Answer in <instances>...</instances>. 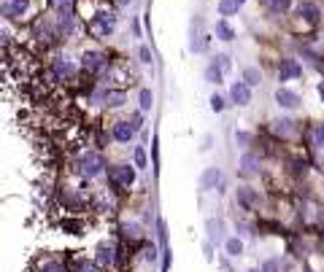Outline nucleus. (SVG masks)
<instances>
[{
    "instance_id": "f257e3e1",
    "label": "nucleus",
    "mask_w": 324,
    "mask_h": 272,
    "mask_svg": "<svg viewBox=\"0 0 324 272\" xmlns=\"http://www.w3.org/2000/svg\"><path fill=\"white\" fill-rule=\"evenodd\" d=\"M113 27H117V14L113 11H98L87 19V30L95 38H108L113 33Z\"/></svg>"
},
{
    "instance_id": "f03ea898",
    "label": "nucleus",
    "mask_w": 324,
    "mask_h": 272,
    "mask_svg": "<svg viewBox=\"0 0 324 272\" xmlns=\"http://www.w3.org/2000/svg\"><path fill=\"white\" fill-rule=\"evenodd\" d=\"M103 170H106V162H103V156L95 154V151H87L79 156V173L84 178H98Z\"/></svg>"
},
{
    "instance_id": "7ed1b4c3",
    "label": "nucleus",
    "mask_w": 324,
    "mask_h": 272,
    "mask_svg": "<svg viewBox=\"0 0 324 272\" xmlns=\"http://www.w3.org/2000/svg\"><path fill=\"white\" fill-rule=\"evenodd\" d=\"M81 68L92 76H100V73H106L111 68V59L103 54V51H84L81 54Z\"/></svg>"
},
{
    "instance_id": "20e7f679",
    "label": "nucleus",
    "mask_w": 324,
    "mask_h": 272,
    "mask_svg": "<svg viewBox=\"0 0 324 272\" xmlns=\"http://www.w3.org/2000/svg\"><path fill=\"white\" fill-rule=\"evenodd\" d=\"M108 181H111V186H117V189H130L135 183V170L130 164H113L108 170Z\"/></svg>"
},
{
    "instance_id": "39448f33",
    "label": "nucleus",
    "mask_w": 324,
    "mask_h": 272,
    "mask_svg": "<svg viewBox=\"0 0 324 272\" xmlns=\"http://www.w3.org/2000/svg\"><path fill=\"white\" fill-rule=\"evenodd\" d=\"M51 73H54L57 81H70L76 76V62H73L68 54H57L51 59Z\"/></svg>"
},
{
    "instance_id": "423d86ee",
    "label": "nucleus",
    "mask_w": 324,
    "mask_h": 272,
    "mask_svg": "<svg viewBox=\"0 0 324 272\" xmlns=\"http://www.w3.org/2000/svg\"><path fill=\"white\" fill-rule=\"evenodd\" d=\"M30 11V0H0V14L8 19H22Z\"/></svg>"
},
{
    "instance_id": "0eeeda50",
    "label": "nucleus",
    "mask_w": 324,
    "mask_h": 272,
    "mask_svg": "<svg viewBox=\"0 0 324 272\" xmlns=\"http://www.w3.org/2000/svg\"><path fill=\"white\" fill-rule=\"evenodd\" d=\"M230 97H233L235 106H249V102H252V87H249L246 81H235L233 87H230Z\"/></svg>"
},
{
    "instance_id": "6e6552de",
    "label": "nucleus",
    "mask_w": 324,
    "mask_h": 272,
    "mask_svg": "<svg viewBox=\"0 0 324 272\" xmlns=\"http://www.w3.org/2000/svg\"><path fill=\"white\" fill-rule=\"evenodd\" d=\"M111 138L117 140V143H130V140L135 138L132 124H130V121H113V127H111Z\"/></svg>"
},
{
    "instance_id": "1a4fd4ad",
    "label": "nucleus",
    "mask_w": 324,
    "mask_h": 272,
    "mask_svg": "<svg viewBox=\"0 0 324 272\" xmlns=\"http://www.w3.org/2000/svg\"><path fill=\"white\" fill-rule=\"evenodd\" d=\"M60 16V22H57V30H60V35H65V38H73L76 35V16H73V11H65V14H57Z\"/></svg>"
},
{
    "instance_id": "9d476101",
    "label": "nucleus",
    "mask_w": 324,
    "mask_h": 272,
    "mask_svg": "<svg viewBox=\"0 0 324 272\" xmlns=\"http://www.w3.org/2000/svg\"><path fill=\"white\" fill-rule=\"evenodd\" d=\"M281 81H289V78H300L302 76V68H300V62L297 59H281Z\"/></svg>"
},
{
    "instance_id": "9b49d317",
    "label": "nucleus",
    "mask_w": 324,
    "mask_h": 272,
    "mask_svg": "<svg viewBox=\"0 0 324 272\" xmlns=\"http://www.w3.org/2000/svg\"><path fill=\"white\" fill-rule=\"evenodd\" d=\"M276 102L281 108H297L300 106V97L295 95V92H289V89H278L276 92Z\"/></svg>"
},
{
    "instance_id": "f8f14e48",
    "label": "nucleus",
    "mask_w": 324,
    "mask_h": 272,
    "mask_svg": "<svg viewBox=\"0 0 324 272\" xmlns=\"http://www.w3.org/2000/svg\"><path fill=\"white\" fill-rule=\"evenodd\" d=\"M117 261V248L113 245H100L98 248V267H111Z\"/></svg>"
},
{
    "instance_id": "ddd939ff",
    "label": "nucleus",
    "mask_w": 324,
    "mask_h": 272,
    "mask_svg": "<svg viewBox=\"0 0 324 272\" xmlns=\"http://www.w3.org/2000/svg\"><path fill=\"white\" fill-rule=\"evenodd\" d=\"M270 130H273L278 138H289V135H295V121H289V119H276L273 124H270Z\"/></svg>"
},
{
    "instance_id": "4468645a",
    "label": "nucleus",
    "mask_w": 324,
    "mask_h": 272,
    "mask_svg": "<svg viewBox=\"0 0 324 272\" xmlns=\"http://www.w3.org/2000/svg\"><path fill=\"white\" fill-rule=\"evenodd\" d=\"M103 102H106L108 108H122L124 106V92H119V89H108V92H103V97H100Z\"/></svg>"
},
{
    "instance_id": "2eb2a0df",
    "label": "nucleus",
    "mask_w": 324,
    "mask_h": 272,
    "mask_svg": "<svg viewBox=\"0 0 324 272\" xmlns=\"http://www.w3.org/2000/svg\"><path fill=\"white\" fill-rule=\"evenodd\" d=\"M240 175H257V156L254 154L240 156Z\"/></svg>"
},
{
    "instance_id": "dca6fc26",
    "label": "nucleus",
    "mask_w": 324,
    "mask_h": 272,
    "mask_svg": "<svg viewBox=\"0 0 324 272\" xmlns=\"http://www.w3.org/2000/svg\"><path fill=\"white\" fill-rule=\"evenodd\" d=\"M219 178H222V173H219L216 167H208V170L203 173V178H200V186L203 189H211V186L219 183Z\"/></svg>"
},
{
    "instance_id": "f3484780",
    "label": "nucleus",
    "mask_w": 324,
    "mask_h": 272,
    "mask_svg": "<svg viewBox=\"0 0 324 272\" xmlns=\"http://www.w3.org/2000/svg\"><path fill=\"white\" fill-rule=\"evenodd\" d=\"M238 202L243 205V207H252V205H257L259 202V197H257V192H252V189H238Z\"/></svg>"
},
{
    "instance_id": "a211bd4d",
    "label": "nucleus",
    "mask_w": 324,
    "mask_h": 272,
    "mask_svg": "<svg viewBox=\"0 0 324 272\" xmlns=\"http://www.w3.org/2000/svg\"><path fill=\"white\" fill-rule=\"evenodd\" d=\"M297 14L306 19V22H316V19H319V8L313 6V3H302V6L297 8Z\"/></svg>"
},
{
    "instance_id": "6ab92c4d",
    "label": "nucleus",
    "mask_w": 324,
    "mask_h": 272,
    "mask_svg": "<svg viewBox=\"0 0 324 272\" xmlns=\"http://www.w3.org/2000/svg\"><path fill=\"white\" fill-rule=\"evenodd\" d=\"M240 3H243V0H219V14H222V16H233L240 8Z\"/></svg>"
},
{
    "instance_id": "aec40b11",
    "label": "nucleus",
    "mask_w": 324,
    "mask_h": 272,
    "mask_svg": "<svg viewBox=\"0 0 324 272\" xmlns=\"http://www.w3.org/2000/svg\"><path fill=\"white\" fill-rule=\"evenodd\" d=\"M205 81H211V83H222V65H219L216 59L205 68Z\"/></svg>"
},
{
    "instance_id": "412c9836",
    "label": "nucleus",
    "mask_w": 324,
    "mask_h": 272,
    "mask_svg": "<svg viewBox=\"0 0 324 272\" xmlns=\"http://www.w3.org/2000/svg\"><path fill=\"white\" fill-rule=\"evenodd\" d=\"M122 237L124 240H141V226L138 224H122Z\"/></svg>"
},
{
    "instance_id": "4be33fe9",
    "label": "nucleus",
    "mask_w": 324,
    "mask_h": 272,
    "mask_svg": "<svg viewBox=\"0 0 324 272\" xmlns=\"http://www.w3.org/2000/svg\"><path fill=\"white\" fill-rule=\"evenodd\" d=\"M49 6L54 8L57 14H65V11H73V6H76V0H49Z\"/></svg>"
},
{
    "instance_id": "5701e85b",
    "label": "nucleus",
    "mask_w": 324,
    "mask_h": 272,
    "mask_svg": "<svg viewBox=\"0 0 324 272\" xmlns=\"http://www.w3.org/2000/svg\"><path fill=\"white\" fill-rule=\"evenodd\" d=\"M243 81L249 83V87H257V83L262 81V73H259L257 68H246L243 70Z\"/></svg>"
},
{
    "instance_id": "b1692460",
    "label": "nucleus",
    "mask_w": 324,
    "mask_h": 272,
    "mask_svg": "<svg viewBox=\"0 0 324 272\" xmlns=\"http://www.w3.org/2000/svg\"><path fill=\"white\" fill-rule=\"evenodd\" d=\"M216 35L222 38V40H233V38H235L233 27H230L227 22H216Z\"/></svg>"
},
{
    "instance_id": "393cba45",
    "label": "nucleus",
    "mask_w": 324,
    "mask_h": 272,
    "mask_svg": "<svg viewBox=\"0 0 324 272\" xmlns=\"http://www.w3.org/2000/svg\"><path fill=\"white\" fill-rule=\"evenodd\" d=\"M289 3H292V0H268V8L273 14H284L287 8H289Z\"/></svg>"
},
{
    "instance_id": "a878e982",
    "label": "nucleus",
    "mask_w": 324,
    "mask_h": 272,
    "mask_svg": "<svg viewBox=\"0 0 324 272\" xmlns=\"http://www.w3.org/2000/svg\"><path fill=\"white\" fill-rule=\"evenodd\" d=\"M151 106H154L151 89H141V111H151Z\"/></svg>"
},
{
    "instance_id": "bb28decb",
    "label": "nucleus",
    "mask_w": 324,
    "mask_h": 272,
    "mask_svg": "<svg viewBox=\"0 0 324 272\" xmlns=\"http://www.w3.org/2000/svg\"><path fill=\"white\" fill-rule=\"evenodd\" d=\"M76 272H98V261L76 259Z\"/></svg>"
},
{
    "instance_id": "cd10ccee",
    "label": "nucleus",
    "mask_w": 324,
    "mask_h": 272,
    "mask_svg": "<svg viewBox=\"0 0 324 272\" xmlns=\"http://www.w3.org/2000/svg\"><path fill=\"white\" fill-rule=\"evenodd\" d=\"M224 248H227V254L230 256H240V250H243V243H240V240H227V243H224Z\"/></svg>"
},
{
    "instance_id": "c85d7f7f",
    "label": "nucleus",
    "mask_w": 324,
    "mask_h": 272,
    "mask_svg": "<svg viewBox=\"0 0 324 272\" xmlns=\"http://www.w3.org/2000/svg\"><path fill=\"white\" fill-rule=\"evenodd\" d=\"M219 235H222V224H219V221H208V237H211L214 243H216Z\"/></svg>"
},
{
    "instance_id": "c756f323",
    "label": "nucleus",
    "mask_w": 324,
    "mask_h": 272,
    "mask_svg": "<svg viewBox=\"0 0 324 272\" xmlns=\"http://www.w3.org/2000/svg\"><path fill=\"white\" fill-rule=\"evenodd\" d=\"M132 159H135V167H146V151L141 149V145H138V149H135Z\"/></svg>"
},
{
    "instance_id": "7c9ffc66",
    "label": "nucleus",
    "mask_w": 324,
    "mask_h": 272,
    "mask_svg": "<svg viewBox=\"0 0 324 272\" xmlns=\"http://www.w3.org/2000/svg\"><path fill=\"white\" fill-rule=\"evenodd\" d=\"M313 143H316L319 149H324V124H319V127L313 130Z\"/></svg>"
},
{
    "instance_id": "2f4dec72",
    "label": "nucleus",
    "mask_w": 324,
    "mask_h": 272,
    "mask_svg": "<svg viewBox=\"0 0 324 272\" xmlns=\"http://www.w3.org/2000/svg\"><path fill=\"white\" fill-rule=\"evenodd\" d=\"M62 229H70L73 235H81V221H62Z\"/></svg>"
},
{
    "instance_id": "473e14b6",
    "label": "nucleus",
    "mask_w": 324,
    "mask_h": 272,
    "mask_svg": "<svg viewBox=\"0 0 324 272\" xmlns=\"http://www.w3.org/2000/svg\"><path fill=\"white\" fill-rule=\"evenodd\" d=\"M44 272H68V267H65V264H60V261H51V264L44 267Z\"/></svg>"
},
{
    "instance_id": "72a5a7b5",
    "label": "nucleus",
    "mask_w": 324,
    "mask_h": 272,
    "mask_svg": "<svg viewBox=\"0 0 324 272\" xmlns=\"http://www.w3.org/2000/svg\"><path fill=\"white\" fill-rule=\"evenodd\" d=\"M143 259H146V261H154V259H157V248H154V245H146V248H143Z\"/></svg>"
},
{
    "instance_id": "f704fd0d",
    "label": "nucleus",
    "mask_w": 324,
    "mask_h": 272,
    "mask_svg": "<svg viewBox=\"0 0 324 272\" xmlns=\"http://www.w3.org/2000/svg\"><path fill=\"white\" fill-rule=\"evenodd\" d=\"M211 108H214L216 113H219V111H224V100L219 97V95H214V97H211Z\"/></svg>"
},
{
    "instance_id": "c9c22d12",
    "label": "nucleus",
    "mask_w": 324,
    "mask_h": 272,
    "mask_svg": "<svg viewBox=\"0 0 324 272\" xmlns=\"http://www.w3.org/2000/svg\"><path fill=\"white\" fill-rule=\"evenodd\" d=\"M138 57H141V62H146V65H149V62H151V51L146 49V46H141V49H138Z\"/></svg>"
},
{
    "instance_id": "e433bc0d",
    "label": "nucleus",
    "mask_w": 324,
    "mask_h": 272,
    "mask_svg": "<svg viewBox=\"0 0 324 272\" xmlns=\"http://www.w3.org/2000/svg\"><path fill=\"white\" fill-rule=\"evenodd\" d=\"M262 272H278V261L276 259H268L265 267H262Z\"/></svg>"
},
{
    "instance_id": "4c0bfd02",
    "label": "nucleus",
    "mask_w": 324,
    "mask_h": 272,
    "mask_svg": "<svg viewBox=\"0 0 324 272\" xmlns=\"http://www.w3.org/2000/svg\"><path fill=\"white\" fill-rule=\"evenodd\" d=\"M130 124H132V130L138 132V130L143 127V116H141V113H132V121H130Z\"/></svg>"
},
{
    "instance_id": "58836bf2",
    "label": "nucleus",
    "mask_w": 324,
    "mask_h": 272,
    "mask_svg": "<svg viewBox=\"0 0 324 272\" xmlns=\"http://www.w3.org/2000/svg\"><path fill=\"white\" fill-rule=\"evenodd\" d=\"M117 3H119V6H130V3H132V0H117Z\"/></svg>"
},
{
    "instance_id": "ea45409f",
    "label": "nucleus",
    "mask_w": 324,
    "mask_h": 272,
    "mask_svg": "<svg viewBox=\"0 0 324 272\" xmlns=\"http://www.w3.org/2000/svg\"><path fill=\"white\" fill-rule=\"evenodd\" d=\"M319 95H321V100H324V83H319Z\"/></svg>"
},
{
    "instance_id": "a19ab883",
    "label": "nucleus",
    "mask_w": 324,
    "mask_h": 272,
    "mask_svg": "<svg viewBox=\"0 0 324 272\" xmlns=\"http://www.w3.org/2000/svg\"><path fill=\"white\" fill-rule=\"evenodd\" d=\"M249 272H259V269H249Z\"/></svg>"
}]
</instances>
